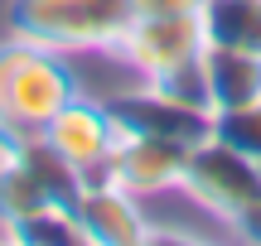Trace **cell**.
<instances>
[{"label": "cell", "instance_id": "obj_12", "mask_svg": "<svg viewBox=\"0 0 261 246\" xmlns=\"http://www.w3.org/2000/svg\"><path fill=\"white\" fill-rule=\"evenodd\" d=\"M0 237H10L15 246H92L83 222H77V212L63 208V203H48V208L29 212L19 222H5Z\"/></svg>", "mask_w": 261, "mask_h": 246}, {"label": "cell", "instance_id": "obj_8", "mask_svg": "<svg viewBox=\"0 0 261 246\" xmlns=\"http://www.w3.org/2000/svg\"><path fill=\"white\" fill-rule=\"evenodd\" d=\"M77 222H83L87 241L92 246H136L145 241L150 232V218H145V198L126 193L121 183L112 179H87L83 193L73 203Z\"/></svg>", "mask_w": 261, "mask_h": 246}, {"label": "cell", "instance_id": "obj_20", "mask_svg": "<svg viewBox=\"0 0 261 246\" xmlns=\"http://www.w3.org/2000/svg\"><path fill=\"white\" fill-rule=\"evenodd\" d=\"M136 246H145V241H136Z\"/></svg>", "mask_w": 261, "mask_h": 246}, {"label": "cell", "instance_id": "obj_6", "mask_svg": "<svg viewBox=\"0 0 261 246\" xmlns=\"http://www.w3.org/2000/svg\"><path fill=\"white\" fill-rule=\"evenodd\" d=\"M44 140L54 145L68 164H77L83 179H102L107 160H112L116 140H121V121L112 116V106H107V102L77 92L73 102L44 126Z\"/></svg>", "mask_w": 261, "mask_h": 246}, {"label": "cell", "instance_id": "obj_11", "mask_svg": "<svg viewBox=\"0 0 261 246\" xmlns=\"http://www.w3.org/2000/svg\"><path fill=\"white\" fill-rule=\"evenodd\" d=\"M15 155H19V164H24V169L44 183V193H48L54 203H63V208H73V203H77V193H83V183H87L83 169H77V164H68L63 155L44 140V135L15 140Z\"/></svg>", "mask_w": 261, "mask_h": 246}, {"label": "cell", "instance_id": "obj_2", "mask_svg": "<svg viewBox=\"0 0 261 246\" xmlns=\"http://www.w3.org/2000/svg\"><path fill=\"white\" fill-rule=\"evenodd\" d=\"M136 19L130 0H10L5 34L58 53H112L126 24Z\"/></svg>", "mask_w": 261, "mask_h": 246}, {"label": "cell", "instance_id": "obj_1", "mask_svg": "<svg viewBox=\"0 0 261 246\" xmlns=\"http://www.w3.org/2000/svg\"><path fill=\"white\" fill-rule=\"evenodd\" d=\"M83 92L73 58L58 48L29 44L19 34L0 39V135L10 145L44 135V126Z\"/></svg>", "mask_w": 261, "mask_h": 246}, {"label": "cell", "instance_id": "obj_18", "mask_svg": "<svg viewBox=\"0 0 261 246\" xmlns=\"http://www.w3.org/2000/svg\"><path fill=\"white\" fill-rule=\"evenodd\" d=\"M5 160H10V140L0 135V169H5Z\"/></svg>", "mask_w": 261, "mask_h": 246}, {"label": "cell", "instance_id": "obj_17", "mask_svg": "<svg viewBox=\"0 0 261 246\" xmlns=\"http://www.w3.org/2000/svg\"><path fill=\"white\" fill-rule=\"evenodd\" d=\"M136 15H184V10H198L203 0H130Z\"/></svg>", "mask_w": 261, "mask_h": 246}, {"label": "cell", "instance_id": "obj_14", "mask_svg": "<svg viewBox=\"0 0 261 246\" xmlns=\"http://www.w3.org/2000/svg\"><path fill=\"white\" fill-rule=\"evenodd\" d=\"M213 135H218L223 145H232V150H242L247 160L261 164V102L213 111Z\"/></svg>", "mask_w": 261, "mask_h": 246}, {"label": "cell", "instance_id": "obj_3", "mask_svg": "<svg viewBox=\"0 0 261 246\" xmlns=\"http://www.w3.org/2000/svg\"><path fill=\"white\" fill-rule=\"evenodd\" d=\"M208 48L203 15L184 10V15H136L126 24V34L116 39L112 58L126 68L136 82H169L174 73L194 68Z\"/></svg>", "mask_w": 261, "mask_h": 246}, {"label": "cell", "instance_id": "obj_7", "mask_svg": "<svg viewBox=\"0 0 261 246\" xmlns=\"http://www.w3.org/2000/svg\"><path fill=\"white\" fill-rule=\"evenodd\" d=\"M184 160H189V150L174 145V140H155V135L121 131V140H116V150H112V160H107L102 179L121 183V189L136 193V198L179 193V183H184Z\"/></svg>", "mask_w": 261, "mask_h": 246}, {"label": "cell", "instance_id": "obj_4", "mask_svg": "<svg viewBox=\"0 0 261 246\" xmlns=\"http://www.w3.org/2000/svg\"><path fill=\"white\" fill-rule=\"evenodd\" d=\"M179 193H189V198H194L198 208H208L213 218L232 222L242 208H252L261 198V164L247 160L232 145H223L218 135H208V140H198L194 150H189Z\"/></svg>", "mask_w": 261, "mask_h": 246}, {"label": "cell", "instance_id": "obj_10", "mask_svg": "<svg viewBox=\"0 0 261 246\" xmlns=\"http://www.w3.org/2000/svg\"><path fill=\"white\" fill-rule=\"evenodd\" d=\"M203 34L208 44L261 53V0H203Z\"/></svg>", "mask_w": 261, "mask_h": 246}, {"label": "cell", "instance_id": "obj_13", "mask_svg": "<svg viewBox=\"0 0 261 246\" xmlns=\"http://www.w3.org/2000/svg\"><path fill=\"white\" fill-rule=\"evenodd\" d=\"M48 203H54V198L44 193V183L19 164L15 145H10V160H5V169H0V227L29 218V212H39V208H48Z\"/></svg>", "mask_w": 261, "mask_h": 246}, {"label": "cell", "instance_id": "obj_16", "mask_svg": "<svg viewBox=\"0 0 261 246\" xmlns=\"http://www.w3.org/2000/svg\"><path fill=\"white\" fill-rule=\"evenodd\" d=\"M232 232H237V241H242V246H261V198L232 218Z\"/></svg>", "mask_w": 261, "mask_h": 246}, {"label": "cell", "instance_id": "obj_19", "mask_svg": "<svg viewBox=\"0 0 261 246\" xmlns=\"http://www.w3.org/2000/svg\"><path fill=\"white\" fill-rule=\"evenodd\" d=\"M0 246H15V241H10V237H0Z\"/></svg>", "mask_w": 261, "mask_h": 246}, {"label": "cell", "instance_id": "obj_5", "mask_svg": "<svg viewBox=\"0 0 261 246\" xmlns=\"http://www.w3.org/2000/svg\"><path fill=\"white\" fill-rule=\"evenodd\" d=\"M107 106H112V116L121 121V131L174 140V145H184V150H194L198 140L213 135V111H203V106H194V102H179L174 92H165V87H155V82H130L126 92L107 97Z\"/></svg>", "mask_w": 261, "mask_h": 246}, {"label": "cell", "instance_id": "obj_15", "mask_svg": "<svg viewBox=\"0 0 261 246\" xmlns=\"http://www.w3.org/2000/svg\"><path fill=\"white\" fill-rule=\"evenodd\" d=\"M145 246H208L198 232H184V227H174V222H150V232H145Z\"/></svg>", "mask_w": 261, "mask_h": 246}, {"label": "cell", "instance_id": "obj_9", "mask_svg": "<svg viewBox=\"0 0 261 246\" xmlns=\"http://www.w3.org/2000/svg\"><path fill=\"white\" fill-rule=\"evenodd\" d=\"M203 87H208V106L213 111L261 102V53L208 44L203 48Z\"/></svg>", "mask_w": 261, "mask_h": 246}]
</instances>
